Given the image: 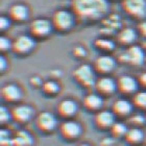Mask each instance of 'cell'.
Here are the masks:
<instances>
[{
    "mask_svg": "<svg viewBox=\"0 0 146 146\" xmlns=\"http://www.w3.org/2000/svg\"><path fill=\"white\" fill-rule=\"evenodd\" d=\"M71 9L78 18L95 21L107 15L110 5L108 0H72Z\"/></svg>",
    "mask_w": 146,
    "mask_h": 146,
    "instance_id": "obj_1",
    "label": "cell"
},
{
    "mask_svg": "<svg viewBox=\"0 0 146 146\" xmlns=\"http://www.w3.org/2000/svg\"><path fill=\"white\" fill-rule=\"evenodd\" d=\"M73 78L75 79L76 82L79 85L85 87V88H90L94 87L96 82V77H95V70L90 65L82 64L75 68L72 72Z\"/></svg>",
    "mask_w": 146,
    "mask_h": 146,
    "instance_id": "obj_2",
    "label": "cell"
},
{
    "mask_svg": "<svg viewBox=\"0 0 146 146\" xmlns=\"http://www.w3.org/2000/svg\"><path fill=\"white\" fill-rule=\"evenodd\" d=\"M51 22L55 31L60 33H66L74 26V17L68 11L58 9L52 16Z\"/></svg>",
    "mask_w": 146,
    "mask_h": 146,
    "instance_id": "obj_3",
    "label": "cell"
},
{
    "mask_svg": "<svg viewBox=\"0 0 146 146\" xmlns=\"http://www.w3.org/2000/svg\"><path fill=\"white\" fill-rule=\"evenodd\" d=\"M36 126L40 131L44 134H49L52 133L55 128L58 127V119L56 116L48 111L40 113L39 115L36 117Z\"/></svg>",
    "mask_w": 146,
    "mask_h": 146,
    "instance_id": "obj_4",
    "label": "cell"
},
{
    "mask_svg": "<svg viewBox=\"0 0 146 146\" xmlns=\"http://www.w3.org/2000/svg\"><path fill=\"white\" fill-rule=\"evenodd\" d=\"M122 9L134 19L146 18V0H123Z\"/></svg>",
    "mask_w": 146,
    "mask_h": 146,
    "instance_id": "obj_5",
    "label": "cell"
},
{
    "mask_svg": "<svg viewBox=\"0 0 146 146\" xmlns=\"http://www.w3.org/2000/svg\"><path fill=\"white\" fill-rule=\"evenodd\" d=\"M60 134L65 140L74 141L80 137L82 134V127L78 122L68 119L60 124Z\"/></svg>",
    "mask_w": 146,
    "mask_h": 146,
    "instance_id": "obj_6",
    "label": "cell"
},
{
    "mask_svg": "<svg viewBox=\"0 0 146 146\" xmlns=\"http://www.w3.org/2000/svg\"><path fill=\"white\" fill-rule=\"evenodd\" d=\"M36 43L33 36L22 35L17 36L12 44V50L18 55H26L34 50Z\"/></svg>",
    "mask_w": 146,
    "mask_h": 146,
    "instance_id": "obj_7",
    "label": "cell"
},
{
    "mask_svg": "<svg viewBox=\"0 0 146 146\" xmlns=\"http://www.w3.org/2000/svg\"><path fill=\"white\" fill-rule=\"evenodd\" d=\"M52 29H53L52 22L44 18L36 19L31 22V26H29L31 35L35 38H39V39L48 36L51 34Z\"/></svg>",
    "mask_w": 146,
    "mask_h": 146,
    "instance_id": "obj_8",
    "label": "cell"
},
{
    "mask_svg": "<svg viewBox=\"0 0 146 146\" xmlns=\"http://www.w3.org/2000/svg\"><path fill=\"white\" fill-rule=\"evenodd\" d=\"M119 60L122 63H127L133 66H141L145 60V54H144L143 49L140 46L131 45L126 50V52L120 55Z\"/></svg>",
    "mask_w": 146,
    "mask_h": 146,
    "instance_id": "obj_9",
    "label": "cell"
},
{
    "mask_svg": "<svg viewBox=\"0 0 146 146\" xmlns=\"http://www.w3.org/2000/svg\"><path fill=\"white\" fill-rule=\"evenodd\" d=\"M12 119L19 124H25L35 115V110L27 104H18L11 110Z\"/></svg>",
    "mask_w": 146,
    "mask_h": 146,
    "instance_id": "obj_10",
    "label": "cell"
},
{
    "mask_svg": "<svg viewBox=\"0 0 146 146\" xmlns=\"http://www.w3.org/2000/svg\"><path fill=\"white\" fill-rule=\"evenodd\" d=\"M95 91L100 96H111L117 90V82L109 76H102L97 78L95 82Z\"/></svg>",
    "mask_w": 146,
    "mask_h": 146,
    "instance_id": "obj_11",
    "label": "cell"
},
{
    "mask_svg": "<svg viewBox=\"0 0 146 146\" xmlns=\"http://www.w3.org/2000/svg\"><path fill=\"white\" fill-rule=\"evenodd\" d=\"M117 90L123 95H134L138 92L139 82L131 75H121L117 80Z\"/></svg>",
    "mask_w": 146,
    "mask_h": 146,
    "instance_id": "obj_12",
    "label": "cell"
},
{
    "mask_svg": "<svg viewBox=\"0 0 146 146\" xmlns=\"http://www.w3.org/2000/svg\"><path fill=\"white\" fill-rule=\"evenodd\" d=\"M116 122V116L109 110H100L94 116V123L100 129H111Z\"/></svg>",
    "mask_w": 146,
    "mask_h": 146,
    "instance_id": "obj_13",
    "label": "cell"
},
{
    "mask_svg": "<svg viewBox=\"0 0 146 146\" xmlns=\"http://www.w3.org/2000/svg\"><path fill=\"white\" fill-rule=\"evenodd\" d=\"M78 111V104L72 99H63L56 107V114L65 119H70L76 115Z\"/></svg>",
    "mask_w": 146,
    "mask_h": 146,
    "instance_id": "obj_14",
    "label": "cell"
},
{
    "mask_svg": "<svg viewBox=\"0 0 146 146\" xmlns=\"http://www.w3.org/2000/svg\"><path fill=\"white\" fill-rule=\"evenodd\" d=\"M134 104L133 102L124 98H120L114 101V104L112 106V111L114 113V115L116 117H120V118H126L133 114L134 111Z\"/></svg>",
    "mask_w": 146,
    "mask_h": 146,
    "instance_id": "obj_15",
    "label": "cell"
},
{
    "mask_svg": "<svg viewBox=\"0 0 146 146\" xmlns=\"http://www.w3.org/2000/svg\"><path fill=\"white\" fill-rule=\"evenodd\" d=\"M116 68L115 58L110 55H101L98 56L94 62V70L95 72L107 75L109 73L113 72V70Z\"/></svg>",
    "mask_w": 146,
    "mask_h": 146,
    "instance_id": "obj_16",
    "label": "cell"
},
{
    "mask_svg": "<svg viewBox=\"0 0 146 146\" xmlns=\"http://www.w3.org/2000/svg\"><path fill=\"white\" fill-rule=\"evenodd\" d=\"M22 91L16 84H6L1 89V96L6 102L15 104L22 98Z\"/></svg>",
    "mask_w": 146,
    "mask_h": 146,
    "instance_id": "obj_17",
    "label": "cell"
},
{
    "mask_svg": "<svg viewBox=\"0 0 146 146\" xmlns=\"http://www.w3.org/2000/svg\"><path fill=\"white\" fill-rule=\"evenodd\" d=\"M82 104L88 111L97 113L104 106V99H102V96H100L98 93H90L84 98Z\"/></svg>",
    "mask_w": 146,
    "mask_h": 146,
    "instance_id": "obj_18",
    "label": "cell"
},
{
    "mask_svg": "<svg viewBox=\"0 0 146 146\" xmlns=\"http://www.w3.org/2000/svg\"><path fill=\"white\" fill-rule=\"evenodd\" d=\"M125 141L129 143L131 145L139 146L144 140V133L141 129V127H136V126H131L128 128L126 136H125Z\"/></svg>",
    "mask_w": 146,
    "mask_h": 146,
    "instance_id": "obj_19",
    "label": "cell"
},
{
    "mask_svg": "<svg viewBox=\"0 0 146 146\" xmlns=\"http://www.w3.org/2000/svg\"><path fill=\"white\" fill-rule=\"evenodd\" d=\"M9 17L15 22L26 21L28 18V9L23 4H14L9 9Z\"/></svg>",
    "mask_w": 146,
    "mask_h": 146,
    "instance_id": "obj_20",
    "label": "cell"
},
{
    "mask_svg": "<svg viewBox=\"0 0 146 146\" xmlns=\"http://www.w3.org/2000/svg\"><path fill=\"white\" fill-rule=\"evenodd\" d=\"M137 39V34L133 28L125 27L120 31V33L117 36V40L121 45L131 46Z\"/></svg>",
    "mask_w": 146,
    "mask_h": 146,
    "instance_id": "obj_21",
    "label": "cell"
},
{
    "mask_svg": "<svg viewBox=\"0 0 146 146\" xmlns=\"http://www.w3.org/2000/svg\"><path fill=\"white\" fill-rule=\"evenodd\" d=\"M13 146H33L34 138L28 131H19L16 133L14 138H12Z\"/></svg>",
    "mask_w": 146,
    "mask_h": 146,
    "instance_id": "obj_22",
    "label": "cell"
},
{
    "mask_svg": "<svg viewBox=\"0 0 146 146\" xmlns=\"http://www.w3.org/2000/svg\"><path fill=\"white\" fill-rule=\"evenodd\" d=\"M110 131H111V134H112L113 138H115V139H121V138H125L126 133L128 131V127L123 122L116 121L113 124V126L111 127Z\"/></svg>",
    "mask_w": 146,
    "mask_h": 146,
    "instance_id": "obj_23",
    "label": "cell"
},
{
    "mask_svg": "<svg viewBox=\"0 0 146 146\" xmlns=\"http://www.w3.org/2000/svg\"><path fill=\"white\" fill-rule=\"evenodd\" d=\"M131 102L135 108L146 111V91H138L133 95Z\"/></svg>",
    "mask_w": 146,
    "mask_h": 146,
    "instance_id": "obj_24",
    "label": "cell"
},
{
    "mask_svg": "<svg viewBox=\"0 0 146 146\" xmlns=\"http://www.w3.org/2000/svg\"><path fill=\"white\" fill-rule=\"evenodd\" d=\"M42 89L44 93H46L47 95H55L58 94L60 90H61L60 85L54 80H47V82H45L43 84Z\"/></svg>",
    "mask_w": 146,
    "mask_h": 146,
    "instance_id": "obj_25",
    "label": "cell"
},
{
    "mask_svg": "<svg viewBox=\"0 0 146 146\" xmlns=\"http://www.w3.org/2000/svg\"><path fill=\"white\" fill-rule=\"evenodd\" d=\"M95 46L104 51H112L115 48V44L107 39H98L95 41Z\"/></svg>",
    "mask_w": 146,
    "mask_h": 146,
    "instance_id": "obj_26",
    "label": "cell"
},
{
    "mask_svg": "<svg viewBox=\"0 0 146 146\" xmlns=\"http://www.w3.org/2000/svg\"><path fill=\"white\" fill-rule=\"evenodd\" d=\"M128 120L131 122V124L136 127H141L144 124H146L145 115H141V114H131L128 117Z\"/></svg>",
    "mask_w": 146,
    "mask_h": 146,
    "instance_id": "obj_27",
    "label": "cell"
},
{
    "mask_svg": "<svg viewBox=\"0 0 146 146\" xmlns=\"http://www.w3.org/2000/svg\"><path fill=\"white\" fill-rule=\"evenodd\" d=\"M9 119H12V114H11V111H9L7 108L5 107H1L0 109V122L1 124H4V123H7Z\"/></svg>",
    "mask_w": 146,
    "mask_h": 146,
    "instance_id": "obj_28",
    "label": "cell"
},
{
    "mask_svg": "<svg viewBox=\"0 0 146 146\" xmlns=\"http://www.w3.org/2000/svg\"><path fill=\"white\" fill-rule=\"evenodd\" d=\"M12 44L13 43L7 38L1 36V39H0V49H1V51H6L9 49H12Z\"/></svg>",
    "mask_w": 146,
    "mask_h": 146,
    "instance_id": "obj_29",
    "label": "cell"
},
{
    "mask_svg": "<svg viewBox=\"0 0 146 146\" xmlns=\"http://www.w3.org/2000/svg\"><path fill=\"white\" fill-rule=\"evenodd\" d=\"M9 27V20L5 17H1L0 18V29L1 31H6Z\"/></svg>",
    "mask_w": 146,
    "mask_h": 146,
    "instance_id": "obj_30",
    "label": "cell"
},
{
    "mask_svg": "<svg viewBox=\"0 0 146 146\" xmlns=\"http://www.w3.org/2000/svg\"><path fill=\"white\" fill-rule=\"evenodd\" d=\"M73 54L77 58H84L86 55V50L82 47H75L73 49Z\"/></svg>",
    "mask_w": 146,
    "mask_h": 146,
    "instance_id": "obj_31",
    "label": "cell"
},
{
    "mask_svg": "<svg viewBox=\"0 0 146 146\" xmlns=\"http://www.w3.org/2000/svg\"><path fill=\"white\" fill-rule=\"evenodd\" d=\"M138 29H139V33L141 34V36L146 38V21L140 22L138 25Z\"/></svg>",
    "mask_w": 146,
    "mask_h": 146,
    "instance_id": "obj_32",
    "label": "cell"
},
{
    "mask_svg": "<svg viewBox=\"0 0 146 146\" xmlns=\"http://www.w3.org/2000/svg\"><path fill=\"white\" fill-rule=\"evenodd\" d=\"M138 82L141 87L146 89V72H143L142 74L139 75V78H138Z\"/></svg>",
    "mask_w": 146,
    "mask_h": 146,
    "instance_id": "obj_33",
    "label": "cell"
},
{
    "mask_svg": "<svg viewBox=\"0 0 146 146\" xmlns=\"http://www.w3.org/2000/svg\"><path fill=\"white\" fill-rule=\"evenodd\" d=\"M1 66H0V69H1V71H3L4 69L6 68V66H7V64H6V61H5V58H3V56H1Z\"/></svg>",
    "mask_w": 146,
    "mask_h": 146,
    "instance_id": "obj_34",
    "label": "cell"
},
{
    "mask_svg": "<svg viewBox=\"0 0 146 146\" xmlns=\"http://www.w3.org/2000/svg\"><path fill=\"white\" fill-rule=\"evenodd\" d=\"M77 146H92L91 144H89V143H80V144H78Z\"/></svg>",
    "mask_w": 146,
    "mask_h": 146,
    "instance_id": "obj_35",
    "label": "cell"
},
{
    "mask_svg": "<svg viewBox=\"0 0 146 146\" xmlns=\"http://www.w3.org/2000/svg\"><path fill=\"white\" fill-rule=\"evenodd\" d=\"M145 119H146V113H145Z\"/></svg>",
    "mask_w": 146,
    "mask_h": 146,
    "instance_id": "obj_36",
    "label": "cell"
},
{
    "mask_svg": "<svg viewBox=\"0 0 146 146\" xmlns=\"http://www.w3.org/2000/svg\"><path fill=\"white\" fill-rule=\"evenodd\" d=\"M139 146H140V145H139Z\"/></svg>",
    "mask_w": 146,
    "mask_h": 146,
    "instance_id": "obj_37",
    "label": "cell"
}]
</instances>
